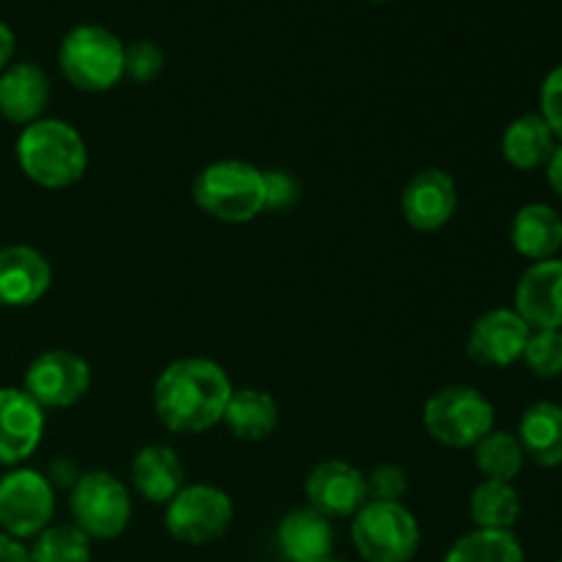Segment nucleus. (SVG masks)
I'll return each mask as SVG.
<instances>
[{"label": "nucleus", "instance_id": "1", "mask_svg": "<svg viewBox=\"0 0 562 562\" xmlns=\"http://www.w3.org/2000/svg\"><path fill=\"white\" fill-rule=\"evenodd\" d=\"M231 393L234 382L220 362L209 357H181L159 371L151 406L170 434H203L223 423Z\"/></svg>", "mask_w": 562, "mask_h": 562}, {"label": "nucleus", "instance_id": "2", "mask_svg": "<svg viewBox=\"0 0 562 562\" xmlns=\"http://www.w3.org/2000/svg\"><path fill=\"white\" fill-rule=\"evenodd\" d=\"M14 154L22 173L44 190H66L88 170L86 140L69 121L60 119H38L22 126Z\"/></svg>", "mask_w": 562, "mask_h": 562}, {"label": "nucleus", "instance_id": "3", "mask_svg": "<svg viewBox=\"0 0 562 562\" xmlns=\"http://www.w3.org/2000/svg\"><path fill=\"white\" fill-rule=\"evenodd\" d=\"M192 201L212 220L225 225H247L267 212L263 170L245 159L209 162L192 181Z\"/></svg>", "mask_w": 562, "mask_h": 562}, {"label": "nucleus", "instance_id": "4", "mask_svg": "<svg viewBox=\"0 0 562 562\" xmlns=\"http://www.w3.org/2000/svg\"><path fill=\"white\" fill-rule=\"evenodd\" d=\"M126 44L104 25H75L58 47V69L75 91L104 93L124 80Z\"/></svg>", "mask_w": 562, "mask_h": 562}, {"label": "nucleus", "instance_id": "5", "mask_svg": "<svg viewBox=\"0 0 562 562\" xmlns=\"http://www.w3.org/2000/svg\"><path fill=\"white\" fill-rule=\"evenodd\" d=\"M423 428L442 448L472 450L494 431V404L477 387L448 384L423 404Z\"/></svg>", "mask_w": 562, "mask_h": 562}, {"label": "nucleus", "instance_id": "6", "mask_svg": "<svg viewBox=\"0 0 562 562\" xmlns=\"http://www.w3.org/2000/svg\"><path fill=\"white\" fill-rule=\"evenodd\" d=\"M420 541L417 516L404 503L368 499L351 516V543L366 562H412Z\"/></svg>", "mask_w": 562, "mask_h": 562}, {"label": "nucleus", "instance_id": "7", "mask_svg": "<svg viewBox=\"0 0 562 562\" xmlns=\"http://www.w3.org/2000/svg\"><path fill=\"white\" fill-rule=\"evenodd\" d=\"M69 514L91 541H115L132 521V494L113 472H82L69 488Z\"/></svg>", "mask_w": 562, "mask_h": 562}, {"label": "nucleus", "instance_id": "8", "mask_svg": "<svg viewBox=\"0 0 562 562\" xmlns=\"http://www.w3.org/2000/svg\"><path fill=\"white\" fill-rule=\"evenodd\" d=\"M234 525V503L212 483H187L165 505V530L187 547H209Z\"/></svg>", "mask_w": 562, "mask_h": 562}, {"label": "nucleus", "instance_id": "9", "mask_svg": "<svg viewBox=\"0 0 562 562\" xmlns=\"http://www.w3.org/2000/svg\"><path fill=\"white\" fill-rule=\"evenodd\" d=\"M55 488L47 475L31 467H14L0 477V530L25 541L53 525Z\"/></svg>", "mask_w": 562, "mask_h": 562}, {"label": "nucleus", "instance_id": "10", "mask_svg": "<svg viewBox=\"0 0 562 562\" xmlns=\"http://www.w3.org/2000/svg\"><path fill=\"white\" fill-rule=\"evenodd\" d=\"M22 390L47 409H69L91 390V366L71 349H47L27 366Z\"/></svg>", "mask_w": 562, "mask_h": 562}, {"label": "nucleus", "instance_id": "11", "mask_svg": "<svg viewBox=\"0 0 562 562\" xmlns=\"http://www.w3.org/2000/svg\"><path fill=\"white\" fill-rule=\"evenodd\" d=\"M530 333V324L514 307H492L472 322L467 357L481 368H510L525 355Z\"/></svg>", "mask_w": 562, "mask_h": 562}, {"label": "nucleus", "instance_id": "12", "mask_svg": "<svg viewBox=\"0 0 562 562\" xmlns=\"http://www.w3.org/2000/svg\"><path fill=\"white\" fill-rule=\"evenodd\" d=\"M459 209V187L442 168H423L406 181L401 192V214L409 228L420 234L442 231Z\"/></svg>", "mask_w": 562, "mask_h": 562}, {"label": "nucleus", "instance_id": "13", "mask_svg": "<svg viewBox=\"0 0 562 562\" xmlns=\"http://www.w3.org/2000/svg\"><path fill=\"white\" fill-rule=\"evenodd\" d=\"M305 497L327 519H351L368 503L366 472L344 459H327L305 477Z\"/></svg>", "mask_w": 562, "mask_h": 562}, {"label": "nucleus", "instance_id": "14", "mask_svg": "<svg viewBox=\"0 0 562 562\" xmlns=\"http://www.w3.org/2000/svg\"><path fill=\"white\" fill-rule=\"evenodd\" d=\"M47 428L42 406L16 387H0V467H20L38 450Z\"/></svg>", "mask_w": 562, "mask_h": 562}, {"label": "nucleus", "instance_id": "15", "mask_svg": "<svg viewBox=\"0 0 562 562\" xmlns=\"http://www.w3.org/2000/svg\"><path fill=\"white\" fill-rule=\"evenodd\" d=\"M514 311L530 329H562V258L525 269L514 291Z\"/></svg>", "mask_w": 562, "mask_h": 562}, {"label": "nucleus", "instance_id": "16", "mask_svg": "<svg viewBox=\"0 0 562 562\" xmlns=\"http://www.w3.org/2000/svg\"><path fill=\"white\" fill-rule=\"evenodd\" d=\"M53 285L47 256L31 245L0 247V305L31 307Z\"/></svg>", "mask_w": 562, "mask_h": 562}, {"label": "nucleus", "instance_id": "17", "mask_svg": "<svg viewBox=\"0 0 562 562\" xmlns=\"http://www.w3.org/2000/svg\"><path fill=\"white\" fill-rule=\"evenodd\" d=\"M49 97H53V86L42 66L20 60L0 71V115L9 124L27 126L44 119Z\"/></svg>", "mask_w": 562, "mask_h": 562}, {"label": "nucleus", "instance_id": "18", "mask_svg": "<svg viewBox=\"0 0 562 562\" xmlns=\"http://www.w3.org/2000/svg\"><path fill=\"white\" fill-rule=\"evenodd\" d=\"M130 483L146 503L168 505L187 486L184 464L170 445H146L132 459Z\"/></svg>", "mask_w": 562, "mask_h": 562}, {"label": "nucleus", "instance_id": "19", "mask_svg": "<svg viewBox=\"0 0 562 562\" xmlns=\"http://www.w3.org/2000/svg\"><path fill=\"white\" fill-rule=\"evenodd\" d=\"M280 552L289 562H327L333 560L335 530L333 519L313 510L311 505L294 508L278 527Z\"/></svg>", "mask_w": 562, "mask_h": 562}, {"label": "nucleus", "instance_id": "20", "mask_svg": "<svg viewBox=\"0 0 562 562\" xmlns=\"http://www.w3.org/2000/svg\"><path fill=\"white\" fill-rule=\"evenodd\" d=\"M510 245L527 261H549L562 250V214L549 203H527L514 214Z\"/></svg>", "mask_w": 562, "mask_h": 562}, {"label": "nucleus", "instance_id": "21", "mask_svg": "<svg viewBox=\"0 0 562 562\" xmlns=\"http://www.w3.org/2000/svg\"><path fill=\"white\" fill-rule=\"evenodd\" d=\"M280 423V406L272 393L258 387H234L225 406L223 426L239 442H263Z\"/></svg>", "mask_w": 562, "mask_h": 562}, {"label": "nucleus", "instance_id": "22", "mask_svg": "<svg viewBox=\"0 0 562 562\" xmlns=\"http://www.w3.org/2000/svg\"><path fill=\"white\" fill-rule=\"evenodd\" d=\"M525 459L543 470L562 464V406L554 401H536L525 409L516 431Z\"/></svg>", "mask_w": 562, "mask_h": 562}, {"label": "nucleus", "instance_id": "23", "mask_svg": "<svg viewBox=\"0 0 562 562\" xmlns=\"http://www.w3.org/2000/svg\"><path fill=\"white\" fill-rule=\"evenodd\" d=\"M554 148H558V137L541 119V113H525L514 119L505 126L503 140H499L503 159L516 170L547 168Z\"/></svg>", "mask_w": 562, "mask_h": 562}, {"label": "nucleus", "instance_id": "24", "mask_svg": "<svg viewBox=\"0 0 562 562\" xmlns=\"http://www.w3.org/2000/svg\"><path fill=\"white\" fill-rule=\"evenodd\" d=\"M470 516L477 530H514L521 516V497L514 483L483 477L470 494Z\"/></svg>", "mask_w": 562, "mask_h": 562}, {"label": "nucleus", "instance_id": "25", "mask_svg": "<svg viewBox=\"0 0 562 562\" xmlns=\"http://www.w3.org/2000/svg\"><path fill=\"white\" fill-rule=\"evenodd\" d=\"M442 562H527L514 530H472L445 552Z\"/></svg>", "mask_w": 562, "mask_h": 562}, {"label": "nucleus", "instance_id": "26", "mask_svg": "<svg viewBox=\"0 0 562 562\" xmlns=\"http://www.w3.org/2000/svg\"><path fill=\"white\" fill-rule=\"evenodd\" d=\"M472 459H475L477 472H481L486 481H505V483H514L527 461L516 434L503 431V428L488 431L486 437L472 448Z\"/></svg>", "mask_w": 562, "mask_h": 562}, {"label": "nucleus", "instance_id": "27", "mask_svg": "<svg viewBox=\"0 0 562 562\" xmlns=\"http://www.w3.org/2000/svg\"><path fill=\"white\" fill-rule=\"evenodd\" d=\"M31 562H91V538L75 525H49L27 547Z\"/></svg>", "mask_w": 562, "mask_h": 562}, {"label": "nucleus", "instance_id": "28", "mask_svg": "<svg viewBox=\"0 0 562 562\" xmlns=\"http://www.w3.org/2000/svg\"><path fill=\"white\" fill-rule=\"evenodd\" d=\"M521 360L530 368L532 376H562V329H532Z\"/></svg>", "mask_w": 562, "mask_h": 562}, {"label": "nucleus", "instance_id": "29", "mask_svg": "<svg viewBox=\"0 0 562 562\" xmlns=\"http://www.w3.org/2000/svg\"><path fill=\"white\" fill-rule=\"evenodd\" d=\"M165 69V53L157 42L137 38L124 49V77L135 82H154Z\"/></svg>", "mask_w": 562, "mask_h": 562}, {"label": "nucleus", "instance_id": "30", "mask_svg": "<svg viewBox=\"0 0 562 562\" xmlns=\"http://www.w3.org/2000/svg\"><path fill=\"white\" fill-rule=\"evenodd\" d=\"M368 499L373 503H404L409 492V477L398 464H379L366 475Z\"/></svg>", "mask_w": 562, "mask_h": 562}, {"label": "nucleus", "instance_id": "31", "mask_svg": "<svg viewBox=\"0 0 562 562\" xmlns=\"http://www.w3.org/2000/svg\"><path fill=\"white\" fill-rule=\"evenodd\" d=\"M541 119L562 143V64L554 66L541 82Z\"/></svg>", "mask_w": 562, "mask_h": 562}, {"label": "nucleus", "instance_id": "32", "mask_svg": "<svg viewBox=\"0 0 562 562\" xmlns=\"http://www.w3.org/2000/svg\"><path fill=\"white\" fill-rule=\"evenodd\" d=\"M267 181V209H285L296 198V181L283 170H263Z\"/></svg>", "mask_w": 562, "mask_h": 562}, {"label": "nucleus", "instance_id": "33", "mask_svg": "<svg viewBox=\"0 0 562 562\" xmlns=\"http://www.w3.org/2000/svg\"><path fill=\"white\" fill-rule=\"evenodd\" d=\"M44 475H47V481L53 483V488H71L82 472L77 470L75 459H69V456H55V459L49 461Z\"/></svg>", "mask_w": 562, "mask_h": 562}, {"label": "nucleus", "instance_id": "34", "mask_svg": "<svg viewBox=\"0 0 562 562\" xmlns=\"http://www.w3.org/2000/svg\"><path fill=\"white\" fill-rule=\"evenodd\" d=\"M0 562H31V554L25 543L0 532Z\"/></svg>", "mask_w": 562, "mask_h": 562}, {"label": "nucleus", "instance_id": "35", "mask_svg": "<svg viewBox=\"0 0 562 562\" xmlns=\"http://www.w3.org/2000/svg\"><path fill=\"white\" fill-rule=\"evenodd\" d=\"M16 49V36L5 22H0V71H5L11 66Z\"/></svg>", "mask_w": 562, "mask_h": 562}, {"label": "nucleus", "instance_id": "36", "mask_svg": "<svg viewBox=\"0 0 562 562\" xmlns=\"http://www.w3.org/2000/svg\"><path fill=\"white\" fill-rule=\"evenodd\" d=\"M547 181L554 190V195L562 198V143H558L552 159L547 162Z\"/></svg>", "mask_w": 562, "mask_h": 562}, {"label": "nucleus", "instance_id": "37", "mask_svg": "<svg viewBox=\"0 0 562 562\" xmlns=\"http://www.w3.org/2000/svg\"><path fill=\"white\" fill-rule=\"evenodd\" d=\"M368 3H387V0H368Z\"/></svg>", "mask_w": 562, "mask_h": 562}, {"label": "nucleus", "instance_id": "38", "mask_svg": "<svg viewBox=\"0 0 562 562\" xmlns=\"http://www.w3.org/2000/svg\"><path fill=\"white\" fill-rule=\"evenodd\" d=\"M327 562H344V560H327Z\"/></svg>", "mask_w": 562, "mask_h": 562}, {"label": "nucleus", "instance_id": "39", "mask_svg": "<svg viewBox=\"0 0 562 562\" xmlns=\"http://www.w3.org/2000/svg\"><path fill=\"white\" fill-rule=\"evenodd\" d=\"M554 562H562V558H560V560H554Z\"/></svg>", "mask_w": 562, "mask_h": 562}]
</instances>
